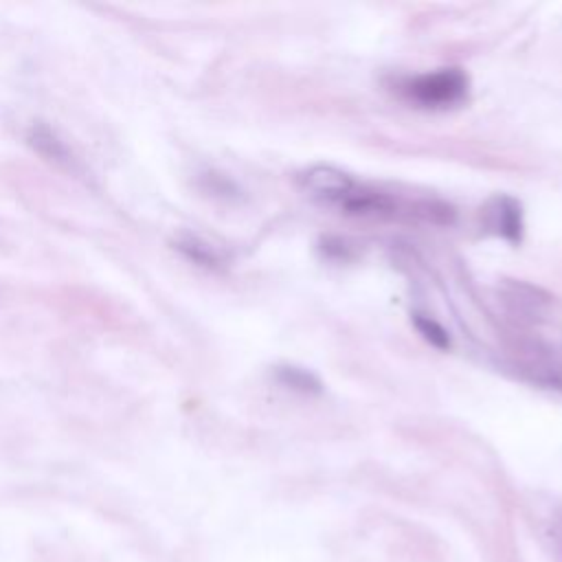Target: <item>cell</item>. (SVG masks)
<instances>
[{
  "label": "cell",
  "instance_id": "obj_1",
  "mask_svg": "<svg viewBox=\"0 0 562 562\" xmlns=\"http://www.w3.org/2000/svg\"><path fill=\"white\" fill-rule=\"evenodd\" d=\"M402 92L408 101L422 108L446 110L465 99L468 77L459 68H439L435 72H424L406 79Z\"/></svg>",
  "mask_w": 562,
  "mask_h": 562
},
{
  "label": "cell",
  "instance_id": "obj_2",
  "mask_svg": "<svg viewBox=\"0 0 562 562\" xmlns=\"http://www.w3.org/2000/svg\"><path fill=\"white\" fill-rule=\"evenodd\" d=\"M301 189L321 202L340 204V200L356 187L353 178L334 165H312L301 173Z\"/></svg>",
  "mask_w": 562,
  "mask_h": 562
},
{
  "label": "cell",
  "instance_id": "obj_3",
  "mask_svg": "<svg viewBox=\"0 0 562 562\" xmlns=\"http://www.w3.org/2000/svg\"><path fill=\"white\" fill-rule=\"evenodd\" d=\"M485 226L512 241H518L522 235V213L520 204L509 195H496L487 202L485 211Z\"/></svg>",
  "mask_w": 562,
  "mask_h": 562
},
{
  "label": "cell",
  "instance_id": "obj_4",
  "mask_svg": "<svg viewBox=\"0 0 562 562\" xmlns=\"http://www.w3.org/2000/svg\"><path fill=\"white\" fill-rule=\"evenodd\" d=\"M349 215H393L397 209V202L378 189L369 187H353L338 204Z\"/></svg>",
  "mask_w": 562,
  "mask_h": 562
},
{
  "label": "cell",
  "instance_id": "obj_5",
  "mask_svg": "<svg viewBox=\"0 0 562 562\" xmlns=\"http://www.w3.org/2000/svg\"><path fill=\"white\" fill-rule=\"evenodd\" d=\"M522 371L533 380L536 384H542L547 389H560L562 391V353L555 349H536V353H529Z\"/></svg>",
  "mask_w": 562,
  "mask_h": 562
},
{
  "label": "cell",
  "instance_id": "obj_6",
  "mask_svg": "<svg viewBox=\"0 0 562 562\" xmlns=\"http://www.w3.org/2000/svg\"><path fill=\"white\" fill-rule=\"evenodd\" d=\"M507 303L512 305V310L520 316H540L542 310L549 303V296L540 299V290L525 285V283H512L507 290Z\"/></svg>",
  "mask_w": 562,
  "mask_h": 562
},
{
  "label": "cell",
  "instance_id": "obj_7",
  "mask_svg": "<svg viewBox=\"0 0 562 562\" xmlns=\"http://www.w3.org/2000/svg\"><path fill=\"white\" fill-rule=\"evenodd\" d=\"M274 378L292 389V391H301V393H321L323 391V384L321 380L312 373V371H305L301 367H292V364H283V367H277L274 371Z\"/></svg>",
  "mask_w": 562,
  "mask_h": 562
},
{
  "label": "cell",
  "instance_id": "obj_8",
  "mask_svg": "<svg viewBox=\"0 0 562 562\" xmlns=\"http://www.w3.org/2000/svg\"><path fill=\"white\" fill-rule=\"evenodd\" d=\"M180 250H182L187 257H191L193 261L202 263V266H220V263L224 261L222 252H220L215 246H211V244H206V241H200V239H195V237L184 239V241L180 244Z\"/></svg>",
  "mask_w": 562,
  "mask_h": 562
},
{
  "label": "cell",
  "instance_id": "obj_9",
  "mask_svg": "<svg viewBox=\"0 0 562 562\" xmlns=\"http://www.w3.org/2000/svg\"><path fill=\"white\" fill-rule=\"evenodd\" d=\"M415 327L419 329V334H422L432 347H437V349L450 347V336H448V331H446L435 318L417 314V316H415Z\"/></svg>",
  "mask_w": 562,
  "mask_h": 562
},
{
  "label": "cell",
  "instance_id": "obj_10",
  "mask_svg": "<svg viewBox=\"0 0 562 562\" xmlns=\"http://www.w3.org/2000/svg\"><path fill=\"white\" fill-rule=\"evenodd\" d=\"M415 213L432 224H450L454 220V209L439 200H424L415 206Z\"/></svg>",
  "mask_w": 562,
  "mask_h": 562
},
{
  "label": "cell",
  "instance_id": "obj_11",
  "mask_svg": "<svg viewBox=\"0 0 562 562\" xmlns=\"http://www.w3.org/2000/svg\"><path fill=\"white\" fill-rule=\"evenodd\" d=\"M553 540H555L558 551L562 555V512H560V516L555 518V525H553Z\"/></svg>",
  "mask_w": 562,
  "mask_h": 562
}]
</instances>
